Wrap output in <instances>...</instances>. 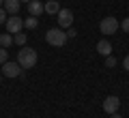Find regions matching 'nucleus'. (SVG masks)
Wrapping results in <instances>:
<instances>
[{"label":"nucleus","mask_w":129,"mask_h":118,"mask_svg":"<svg viewBox=\"0 0 129 118\" xmlns=\"http://www.w3.org/2000/svg\"><path fill=\"white\" fill-rule=\"evenodd\" d=\"M39 56H37V50H32V47H26L24 45L22 50L17 52V62L22 69H32L35 64H37Z\"/></svg>","instance_id":"1"},{"label":"nucleus","mask_w":129,"mask_h":118,"mask_svg":"<svg viewBox=\"0 0 129 118\" xmlns=\"http://www.w3.org/2000/svg\"><path fill=\"white\" fill-rule=\"evenodd\" d=\"M45 41L50 43V45H54V47H60V45L67 43V32H64L62 28H52V30L45 32Z\"/></svg>","instance_id":"2"},{"label":"nucleus","mask_w":129,"mask_h":118,"mask_svg":"<svg viewBox=\"0 0 129 118\" xmlns=\"http://www.w3.org/2000/svg\"><path fill=\"white\" fill-rule=\"evenodd\" d=\"M120 28V22L116 17H103L99 22V30L101 34H116V30Z\"/></svg>","instance_id":"3"},{"label":"nucleus","mask_w":129,"mask_h":118,"mask_svg":"<svg viewBox=\"0 0 129 118\" xmlns=\"http://www.w3.org/2000/svg\"><path fill=\"white\" fill-rule=\"evenodd\" d=\"M56 19H58V28H62V30L67 28V30H69V28L73 26V11L71 9H60Z\"/></svg>","instance_id":"4"},{"label":"nucleus","mask_w":129,"mask_h":118,"mask_svg":"<svg viewBox=\"0 0 129 118\" xmlns=\"http://www.w3.org/2000/svg\"><path fill=\"white\" fill-rule=\"evenodd\" d=\"M22 71L24 69L19 67V62H9V60H7V62L2 64V75L5 77H19Z\"/></svg>","instance_id":"5"},{"label":"nucleus","mask_w":129,"mask_h":118,"mask_svg":"<svg viewBox=\"0 0 129 118\" xmlns=\"http://www.w3.org/2000/svg\"><path fill=\"white\" fill-rule=\"evenodd\" d=\"M5 26H7V30H9V34H15V32H22V28H24V19L17 17V15H13V17H7Z\"/></svg>","instance_id":"6"},{"label":"nucleus","mask_w":129,"mask_h":118,"mask_svg":"<svg viewBox=\"0 0 129 118\" xmlns=\"http://www.w3.org/2000/svg\"><path fill=\"white\" fill-rule=\"evenodd\" d=\"M118 107H120V99L116 95L106 97V101H103V109H106L108 114H116V112H118Z\"/></svg>","instance_id":"7"},{"label":"nucleus","mask_w":129,"mask_h":118,"mask_svg":"<svg viewBox=\"0 0 129 118\" xmlns=\"http://www.w3.org/2000/svg\"><path fill=\"white\" fill-rule=\"evenodd\" d=\"M41 13H45V5H43V2H39V0H30V2H28V15L39 17Z\"/></svg>","instance_id":"8"},{"label":"nucleus","mask_w":129,"mask_h":118,"mask_svg":"<svg viewBox=\"0 0 129 118\" xmlns=\"http://www.w3.org/2000/svg\"><path fill=\"white\" fill-rule=\"evenodd\" d=\"M5 11L7 13H11V15H17V11L22 9V2H19V0H5Z\"/></svg>","instance_id":"9"},{"label":"nucleus","mask_w":129,"mask_h":118,"mask_svg":"<svg viewBox=\"0 0 129 118\" xmlns=\"http://www.w3.org/2000/svg\"><path fill=\"white\" fill-rule=\"evenodd\" d=\"M97 52L101 56H112V43L108 39H101V41L97 43Z\"/></svg>","instance_id":"10"},{"label":"nucleus","mask_w":129,"mask_h":118,"mask_svg":"<svg viewBox=\"0 0 129 118\" xmlns=\"http://www.w3.org/2000/svg\"><path fill=\"white\" fill-rule=\"evenodd\" d=\"M58 11H60V5L56 2V0H50L45 5V13H50V15H58Z\"/></svg>","instance_id":"11"},{"label":"nucleus","mask_w":129,"mask_h":118,"mask_svg":"<svg viewBox=\"0 0 129 118\" xmlns=\"http://www.w3.org/2000/svg\"><path fill=\"white\" fill-rule=\"evenodd\" d=\"M24 26H26L28 30H35V28L39 26V19H37V17H32V15H28V17L24 19Z\"/></svg>","instance_id":"12"},{"label":"nucleus","mask_w":129,"mask_h":118,"mask_svg":"<svg viewBox=\"0 0 129 118\" xmlns=\"http://www.w3.org/2000/svg\"><path fill=\"white\" fill-rule=\"evenodd\" d=\"M13 43V36L11 34H0V47H9Z\"/></svg>","instance_id":"13"},{"label":"nucleus","mask_w":129,"mask_h":118,"mask_svg":"<svg viewBox=\"0 0 129 118\" xmlns=\"http://www.w3.org/2000/svg\"><path fill=\"white\" fill-rule=\"evenodd\" d=\"M13 41L17 43L19 47H24V45H26V34H24V32H15V36H13Z\"/></svg>","instance_id":"14"},{"label":"nucleus","mask_w":129,"mask_h":118,"mask_svg":"<svg viewBox=\"0 0 129 118\" xmlns=\"http://www.w3.org/2000/svg\"><path fill=\"white\" fill-rule=\"evenodd\" d=\"M7 60H9V52H7V47H0V64H5Z\"/></svg>","instance_id":"15"},{"label":"nucleus","mask_w":129,"mask_h":118,"mask_svg":"<svg viewBox=\"0 0 129 118\" xmlns=\"http://www.w3.org/2000/svg\"><path fill=\"white\" fill-rule=\"evenodd\" d=\"M106 67H116V58L114 56H106Z\"/></svg>","instance_id":"16"},{"label":"nucleus","mask_w":129,"mask_h":118,"mask_svg":"<svg viewBox=\"0 0 129 118\" xmlns=\"http://www.w3.org/2000/svg\"><path fill=\"white\" fill-rule=\"evenodd\" d=\"M120 28H123L125 32H129V17H125L123 22H120Z\"/></svg>","instance_id":"17"},{"label":"nucleus","mask_w":129,"mask_h":118,"mask_svg":"<svg viewBox=\"0 0 129 118\" xmlns=\"http://www.w3.org/2000/svg\"><path fill=\"white\" fill-rule=\"evenodd\" d=\"M5 22H7V11L2 9V7H0V26H2Z\"/></svg>","instance_id":"18"},{"label":"nucleus","mask_w":129,"mask_h":118,"mask_svg":"<svg viewBox=\"0 0 129 118\" xmlns=\"http://www.w3.org/2000/svg\"><path fill=\"white\" fill-rule=\"evenodd\" d=\"M75 36H78V32H75L73 28H69V30H67V39H75Z\"/></svg>","instance_id":"19"},{"label":"nucleus","mask_w":129,"mask_h":118,"mask_svg":"<svg viewBox=\"0 0 129 118\" xmlns=\"http://www.w3.org/2000/svg\"><path fill=\"white\" fill-rule=\"evenodd\" d=\"M123 67H125V69H127V71H129V54L125 56V60H123Z\"/></svg>","instance_id":"20"},{"label":"nucleus","mask_w":129,"mask_h":118,"mask_svg":"<svg viewBox=\"0 0 129 118\" xmlns=\"http://www.w3.org/2000/svg\"><path fill=\"white\" fill-rule=\"evenodd\" d=\"M110 118H123V116H120V114L116 112V114H110Z\"/></svg>","instance_id":"21"},{"label":"nucleus","mask_w":129,"mask_h":118,"mask_svg":"<svg viewBox=\"0 0 129 118\" xmlns=\"http://www.w3.org/2000/svg\"><path fill=\"white\" fill-rule=\"evenodd\" d=\"M2 5H5V0H0V7H2Z\"/></svg>","instance_id":"22"},{"label":"nucleus","mask_w":129,"mask_h":118,"mask_svg":"<svg viewBox=\"0 0 129 118\" xmlns=\"http://www.w3.org/2000/svg\"><path fill=\"white\" fill-rule=\"evenodd\" d=\"M19 2H30V0H19Z\"/></svg>","instance_id":"23"},{"label":"nucleus","mask_w":129,"mask_h":118,"mask_svg":"<svg viewBox=\"0 0 129 118\" xmlns=\"http://www.w3.org/2000/svg\"><path fill=\"white\" fill-rule=\"evenodd\" d=\"M0 80H2V73H0Z\"/></svg>","instance_id":"24"}]
</instances>
